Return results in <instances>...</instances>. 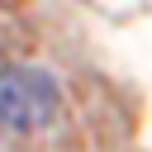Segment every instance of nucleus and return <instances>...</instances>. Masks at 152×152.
<instances>
[{
    "mask_svg": "<svg viewBox=\"0 0 152 152\" xmlns=\"http://www.w3.org/2000/svg\"><path fill=\"white\" fill-rule=\"evenodd\" d=\"M57 109V86L38 66H10L0 76V119L10 128H38Z\"/></svg>",
    "mask_w": 152,
    "mask_h": 152,
    "instance_id": "f257e3e1",
    "label": "nucleus"
}]
</instances>
